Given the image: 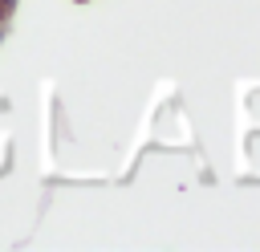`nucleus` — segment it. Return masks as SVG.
I'll return each mask as SVG.
<instances>
[{"label": "nucleus", "instance_id": "1", "mask_svg": "<svg viewBox=\"0 0 260 252\" xmlns=\"http://www.w3.org/2000/svg\"><path fill=\"white\" fill-rule=\"evenodd\" d=\"M0 20H4V0H0Z\"/></svg>", "mask_w": 260, "mask_h": 252}]
</instances>
